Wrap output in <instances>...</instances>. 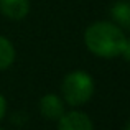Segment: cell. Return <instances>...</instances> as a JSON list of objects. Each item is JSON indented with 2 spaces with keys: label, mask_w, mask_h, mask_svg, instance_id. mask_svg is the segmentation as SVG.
Listing matches in <instances>:
<instances>
[{
  "label": "cell",
  "mask_w": 130,
  "mask_h": 130,
  "mask_svg": "<svg viewBox=\"0 0 130 130\" xmlns=\"http://www.w3.org/2000/svg\"><path fill=\"white\" fill-rule=\"evenodd\" d=\"M110 17L119 28L130 30V3L128 2H117L110 8Z\"/></svg>",
  "instance_id": "obj_6"
},
{
  "label": "cell",
  "mask_w": 130,
  "mask_h": 130,
  "mask_svg": "<svg viewBox=\"0 0 130 130\" xmlns=\"http://www.w3.org/2000/svg\"><path fill=\"white\" fill-rule=\"evenodd\" d=\"M15 61V48L13 44L0 35V71L10 68Z\"/></svg>",
  "instance_id": "obj_7"
},
{
  "label": "cell",
  "mask_w": 130,
  "mask_h": 130,
  "mask_svg": "<svg viewBox=\"0 0 130 130\" xmlns=\"http://www.w3.org/2000/svg\"><path fill=\"white\" fill-rule=\"evenodd\" d=\"M40 112L46 120H58L64 114L63 99L54 94H46L40 101Z\"/></svg>",
  "instance_id": "obj_4"
},
{
  "label": "cell",
  "mask_w": 130,
  "mask_h": 130,
  "mask_svg": "<svg viewBox=\"0 0 130 130\" xmlns=\"http://www.w3.org/2000/svg\"><path fill=\"white\" fill-rule=\"evenodd\" d=\"M58 130H94L91 119L84 112H64L58 119Z\"/></svg>",
  "instance_id": "obj_3"
},
{
  "label": "cell",
  "mask_w": 130,
  "mask_h": 130,
  "mask_svg": "<svg viewBox=\"0 0 130 130\" xmlns=\"http://www.w3.org/2000/svg\"><path fill=\"white\" fill-rule=\"evenodd\" d=\"M0 130H2V128H0Z\"/></svg>",
  "instance_id": "obj_11"
},
{
  "label": "cell",
  "mask_w": 130,
  "mask_h": 130,
  "mask_svg": "<svg viewBox=\"0 0 130 130\" xmlns=\"http://www.w3.org/2000/svg\"><path fill=\"white\" fill-rule=\"evenodd\" d=\"M5 112H7V101H5V97L0 94V120L3 119Z\"/></svg>",
  "instance_id": "obj_8"
},
{
  "label": "cell",
  "mask_w": 130,
  "mask_h": 130,
  "mask_svg": "<svg viewBox=\"0 0 130 130\" xmlns=\"http://www.w3.org/2000/svg\"><path fill=\"white\" fill-rule=\"evenodd\" d=\"M63 99L69 105L86 104L94 94V81L92 76L84 71H73L61 83Z\"/></svg>",
  "instance_id": "obj_2"
},
{
  "label": "cell",
  "mask_w": 130,
  "mask_h": 130,
  "mask_svg": "<svg viewBox=\"0 0 130 130\" xmlns=\"http://www.w3.org/2000/svg\"><path fill=\"white\" fill-rule=\"evenodd\" d=\"M122 56H124L125 59H128V61H130V40H127V44H125L124 51H122Z\"/></svg>",
  "instance_id": "obj_9"
},
{
  "label": "cell",
  "mask_w": 130,
  "mask_h": 130,
  "mask_svg": "<svg viewBox=\"0 0 130 130\" xmlns=\"http://www.w3.org/2000/svg\"><path fill=\"white\" fill-rule=\"evenodd\" d=\"M84 43L92 54L99 58L122 56L127 38L122 28L110 22H95L87 26L84 33Z\"/></svg>",
  "instance_id": "obj_1"
},
{
  "label": "cell",
  "mask_w": 130,
  "mask_h": 130,
  "mask_svg": "<svg viewBox=\"0 0 130 130\" xmlns=\"http://www.w3.org/2000/svg\"><path fill=\"white\" fill-rule=\"evenodd\" d=\"M0 12L10 20H23L30 12L28 0H0Z\"/></svg>",
  "instance_id": "obj_5"
},
{
  "label": "cell",
  "mask_w": 130,
  "mask_h": 130,
  "mask_svg": "<svg viewBox=\"0 0 130 130\" xmlns=\"http://www.w3.org/2000/svg\"><path fill=\"white\" fill-rule=\"evenodd\" d=\"M125 130H130V124H128V125H127V127H125Z\"/></svg>",
  "instance_id": "obj_10"
}]
</instances>
